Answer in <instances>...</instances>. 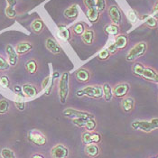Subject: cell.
<instances>
[{
	"mask_svg": "<svg viewBox=\"0 0 158 158\" xmlns=\"http://www.w3.org/2000/svg\"><path fill=\"white\" fill-rule=\"evenodd\" d=\"M75 77L77 79L78 81L80 82H83V83H86L89 81L90 79V73L87 70V69H79L76 73H75Z\"/></svg>",
	"mask_w": 158,
	"mask_h": 158,
	"instance_id": "9a60e30c",
	"label": "cell"
},
{
	"mask_svg": "<svg viewBox=\"0 0 158 158\" xmlns=\"http://www.w3.org/2000/svg\"><path fill=\"white\" fill-rule=\"evenodd\" d=\"M131 127L135 130H140L143 132H152L156 129H158V118H153L150 121L146 120H135L132 122Z\"/></svg>",
	"mask_w": 158,
	"mask_h": 158,
	"instance_id": "3957f363",
	"label": "cell"
},
{
	"mask_svg": "<svg viewBox=\"0 0 158 158\" xmlns=\"http://www.w3.org/2000/svg\"><path fill=\"white\" fill-rule=\"evenodd\" d=\"M89 118H73V123L77 126V127H85L87 120Z\"/></svg>",
	"mask_w": 158,
	"mask_h": 158,
	"instance_id": "8d00e7d4",
	"label": "cell"
},
{
	"mask_svg": "<svg viewBox=\"0 0 158 158\" xmlns=\"http://www.w3.org/2000/svg\"><path fill=\"white\" fill-rule=\"evenodd\" d=\"M0 85L4 88H8L10 85V81H9V78L6 75L2 76L0 78Z\"/></svg>",
	"mask_w": 158,
	"mask_h": 158,
	"instance_id": "f35d334b",
	"label": "cell"
},
{
	"mask_svg": "<svg viewBox=\"0 0 158 158\" xmlns=\"http://www.w3.org/2000/svg\"><path fill=\"white\" fill-rule=\"evenodd\" d=\"M14 90H15V91H17V92H20L21 88H20L19 86H15V87H14Z\"/></svg>",
	"mask_w": 158,
	"mask_h": 158,
	"instance_id": "7dc6e473",
	"label": "cell"
},
{
	"mask_svg": "<svg viewBox=\"0 0 158 158\" xmlns=\"http://www.w3.org/2000/svg\"><path fill=\"white\" fill-rule=\"evenodd\" d=\"M51 81H52V80H51V77H50V76L46 77V78L43 81V82H42V89H45L49 86V83H50Z\"/></svg>",
	"mask_w": 158,
	"mask_h": 158,
	"instance_id": "ee69618b",
	"label": "cell"
},
{
	"mask_svg": "<svg viewBox=\"0 0 158 158\" xmlns=\"http://www.w3.org/2000/svg\"><path fill=\"white\" fill-rule=\"evenodd\" d=\"M73 32L75 35H81L84 31H85V24H83L82 22H80V23H77L73 25V27L72 28Z\"/></svg>",
	"mask_w": 158,
	"mask_h": 158,
	"instance_id": "83f0119b",
	"label": "cell"
},
{
	"mask_svg": "<svg viewBox=\"0 0 158 158\" xmlns=\"http://www.w3.org/2000/svg\"><path fill=\"white\" fill-rule=\"evenodd\" d=\"M157 28H158V26H157Z\"/></svg>",
	"mask_w": 158,
	"mask_h": 158,
	"instance_id": "f907efd6",
	"label": "cell"
},
{
	"mask_svg": "<svg viewBox=\"0 0 158 158\" xmlns=\"http://www.w3.org/2000/svg\"><path fill=\"white\" fill-rule=\"evenodd\" d=\"M15 106L20 111H24L25 110V102L24 101V96L19 95V94L17 95V98L15 101Z\"/></svg>",
	"mask_w": 158,
	"mask_h": 158,
	"instance_id": "f1b7e54d",
	"label": "cell"
},
{
	"mask_svg": "<svg viewBox=\"0 0 158 158\" xmlns=\"http://www.w3.org/2000/svg\"><path fill=\"white\" fill-rule=\"evenodd\" d=\"M95 38V33L91 29H86L84 33L81 35V40L87 45H91Z\"/></svg>",
	"mask_w": 158,
	"mask_h": 158,
	"instance_id": "2e32d148",
	"label": "cell"
},
{
	"mask_svg": "<svg viewBox=\"0 0 158 158\" xmlns=\"http://www.w3.org/2000/svg\"><path fill=\"white\" fill-rule=\"evenodd\" d=\"M69 83H70V74L68 73H63L61 76L58 84V93L60 98V102L61 104H65L67 98L69 96Z\"/></svg>",
	"mask_w": 158,
	"mask_h": 158,
	"instance_id": "7a4b0ae2",
	"label": "cell"
},
{
	"mask_svg": "<svg viewBox=\"0 0 158 158\" xmlns=\"http://www.w3.org/2000/svg\"><path fill=\"white\" fill-rule=\"evenodd\" d=\"M152 16H154L156 19H158V2L153 7V12H152Z\"/></svg>",
	"mask_w": 158,
	"mask_h": 158,
	"instance_id": "f6af8a7d",
	"label": "cell"
},
{
	"mask_svg": "<svg viewBox=\"0 0 158 158\" xmlns=\"http://www.w3.org/2000/svg\"><path fill=\"white\" fill-rule=\"evenodd\" d=\"M45 47L53 54H59L62 52L61 46L57 44V42L51 37H49L45 40Z\"/></svg>",
	"mask_w": 158,
	"mask_h": 158,
	"instance_id": "7c38bea8",
	"label": "cell"
},
{
	"mask_svg": "<svg viewBox=\"0 0 158 158\" xmlns=\"http://www.w3.org/2000/svg\"><path fill=\"white\" fill-rule=\"evenodd\" d=\"M83 4L87 7V9L94 8L96 6V0H83Z\"/></svg>",
	"mask_w": 158,
	"mask_h": 158,
	"instance_id": "60d3db41",
	"label": "cell"
},
{
	"mask_svg": "<svg viewBox=\"0 0 158 158\" xmlns=\"http://www.w3.org/2000/svg\"><path fill=\"white\" fill-rule=\"evenodd\" d=\"M62 115L67 117V118H94V116L90 113L84 112V111H80V110H76L72 108H68L66 110H63Z\"/></svg>",
	"mask_w": 158,
	"mask_h": 158,
	"instance_id": "52a82bcc",
	"label": "cell"
},
{
	"mask_svg": "<svg viewBox=\"0 0 158 158\" xmlns=\"http://www.w3.org/2000/svg\"><path fill=\"white\" fill-rule=\"evenodd\" d=\"M6 52L7 54V58H8V63L10 66L15 67L17 62H18V54L15 51V49L13 47L11 44H7L6 47Z\"/></svg>",
	"mask_w": 158,
	"mask_h": 158,
	"instance_id": "8fae6325",
	"label": "cell"
},
{
	"mask_svg": "<svg viewBox=\"0 0 158 158\" xmlns=\"http://www.w3.org/2000/svg\"><path fill=\"white\" fill-rule=\"evenodd\" d=\"M92 141L94 144H98L101 141V135L98 133H92Z\"/></svg>",
	"mask_w": 158,
	"mask_h": 158,
	"instance_id": "7bdbcfd3",
	"label": "cell"
},
{
	"mask_svg": "<svg viewBox=\"0 0 158 158\" xmlns=\"http://www.w3.org/2000/svg\"><path fill=\"white\" fill-rule=\"evenodd\" d=\"M32 158H44L42 155H39V154H36V155H35V156H33Z\"/></svg>",
	"mask_w": 158,
	"mask_h": 158,
	"instance_id": "c3c4849f",
	"label": "cell"
},
{
	"mask_svg": "<svg viewBox=\"0 0 158 158\" xmlns=\"http://www.w3.org/2000/svg\"><path fill=\"white\" fill-rule=\"evenodd\" d=\"M9 110V102L6 99L0 100V114H5Z\"/></svg>",
	"mask_w": 158,
	"mask_h": 158,
	"instance_id": "d6a6232c",
	"label": "cell"
},
{
	"mask_svg": "<svg viewBox=\"0 0 158 158\" xmlns=\"http://www.w3.org/2000/svg\"><path fill=\"white\" fill-rule=\"evenodd\" d=\"M85 154L89 157H96L99 154V148L97 145L89 144L85 146Z\"/></svg>",
	"mask_w": 158,
	"mask_h": 158,
	"instance_id": "603a6c76",
	"label": "cell"
},
{
	"mask_svg": "<svg viewBox=\"0 0 158 158\" xmlns=\"http://www.w3.org/2000/svg\"><path fill=\"white\" fill-rule=\"evenodd\" d=\"M102 90H103V97L106 101L110 102L113 98V92H112V88L109 83H105L102 86Z\"/></svg>",
	"mask_w": 158,
	"mask_h": 158,
	"instance_id": "d4e9b609",
	"label": "cell"
},
{
	"mask_svg": "<svg viewBox=\"0 0 158 158\" xmlns=\"http://www.w3.org/2000/svg\"><path fill=\"white\" fill-rule=\"evenodd\" d=\"M31 29L34 33L35 34H41L44 29V23L42 19L37 18L35 20H34L31 24Z\"/></svg>",
	"mask_w": 158,
	"mask_h": 158,
	"instance_id": "44dd1931",
	"label": "cell"
},
{
	"mask_svg": "<svg viewBox=\"0 0 158 158\" xmlns=\"http://www.w3.org/2000/svg\"><path fill=\"white\" fill-rule=\"evenodd\" d=\"M115 44L117 46V48L118 49H125L127 46V44H128V38L127 35H117L116 39H115Z\"/></svg>",
	"mask_w": 158,
	"mask_h": 158,
	"instance_id": "d6986e66",
	"label": "cell"
},
{
	"mask_svg": "<svg viewBox=\"0 0 158 158\" xmlns=\"http://www.w3.org/2000/svg\"><path fill=\"white\" fill-rule=\"evenodd\" d=\"M76 95L78 97H83L87 96L89 98H101L103 97V90L102 87L99 85H90L87 86L83 89H79L76 92Z\"/></svg>",
	"mask_w": 158,
	"mask_h": 158,
	"instance_id": "5b68a950",
	"label": "cell"
},
{
	"mask_svg": "<svg viewBox=\"0 0 158 158\" xmlns=\"http://www.w3.org/2000/svg\"><path fill=\"white\" fill-rule=\"evenodd\" d=\"M104 31L107 35H112V36H117L119 34V27L118 25H116L114 24H107L104 27Z\"/></svg>",
	"mask_w": 158,
	"mask_h": 158,
	"instance_id": "cb8c5ba5",
	"label": "cell"
},
{
	"mask_svg": "<svg viewBox=\"0 0 158 158\" xmlns=\"http://www.w3.org/2000/svg\"><path fill=\"white\" fill-rule=\"evenodd\" d=\"M108 50H109V52H110V54H115V53L118 52V49L117 48V46H116L115 43H113V44H110V45H109Z\"/></svg>",
	"mask_w": 158,
	"mask_h": 158,
	"instance_id": "b9f144b4",
	"label": "cell"
},
{
	"mask_svg": "<svg viewBox=\"0 0 158 158\" xmlns=\"http://www.w3.org/2000/svg\"><path fill=\"white\" fill-rule=\"evenodd\" d=\"M108 14H109V16L112 24H116V25H119L121 24L122 13L118 6H115V5L110 6L108 9Z\"/></svg>",
	"mask_w": 158,
	"mask_h": 158,
	"instance_id": "ba28073f",
	"label": "cell"
},
{
	"mask_svg": "<svg viewBox=\"0 0 158 158\" xmlns=\"http://www.w3.org/2000/svg\"><path fill=\"white\" fill-rule=\"evenodd\" d=\"M135 107V99L133 98L127 97L123 98L121 101V108L125 112L128 113L132 111Z\"/></svg>",
	"mask_w": 158,
	"mask_h": 158,
	"instance_id": "ac0fdd59",
	"label": "cell"
},
{
	"mask_svg": "<svg viewBox=\"0 0 158 158\" xmlns=\"http://www.w3.org/2000/svg\"><path fill=\"white\" fill-rule=\"evenodd\" d=\"M156 158H158V156H157V157H156Z\"/></svg>",
	"mask_w": 158,
	"mask_h": 158,
	"instance_id": "681fc988",
	"label": "cell"
},
{
	"mask_svg": "<svg viewBox=\"0 0 158 158\" xmlns=\"http://www.w3.org/2000/svg\"><path fill=\"white\" fill-rule=\"evenodd\" d=\"M87 17H88L89 22H91L92 24H95V23H97L98 21L99 20L100 13L96 9V7L91 8V9H88V11H87Z\"/></svg>",
	"mask_w": 158,
	"mask_h": 158,
	"instance_id": "7402d4cb",
	"label": "cell"
},
{
	"mask_svg": "<svg viewBox=\"0 0 158 158\" xmlns=\"http://www.w3.org/2000/svg\"><path fill=\"white\" fill-rule=\"evenodd\" d=\"M82 142L83 144L85 145H89V144H93V141H92V132H89V131H86L84 132L82 135Z\"/></svg>",
	"mask_w": 158,
	"mask_h": 158,
	"instance_id": "f546056e",
	"label": "cell"
},
{
	"mask_svg": "<svg viewBox=\"0 0 158 158\" xmlns=\"http://www.w3.org/2000/svg\"><path fill=\"white\" fill-rule=\"evenodd\" d=\"M9 63L6 60H5L2 56H0V71H5L9 68Z\"/></svg>",
	"mask_w": 158,
	"mask_h": 158,
	"instance_id": "ab89813d",
	"label": "cell"
},
{
	"mask_svg": "<svg viewBox=\"0 0 158 158\" xmlns=\"http://www.w3.org/2000/svg\"><path fill=\"white\" fill-rule=\"evenodd\" d=\"M5 13H6V15L8 18H11V19L15 18V17H16V15H17V13H16V11H15V7L9 6H7V7L6 8Z\"/></svg>",
	"mask_w": 158,
	"mask_h": 158,
	"instance_id": "836d02e7",
	"label": "cell"
},
{
	"mask_svg": "<svg viewBox=\"0 0 158 158\" xmlns=\"http://www.w3.org/2000/svg\"><path fill=\"white\" fill-rule=\"evenodd\" d=\"M22 90L24 92V96H26V97L28 98L35 97L37 95V93H38V89H37L36 87L32 85V84H29V83L23 85Z\"/></svg>",
	"mask_w": 158,
	"mask_h": 158,
	"instance_id": "e0dca14e",
	"label": "cell"
},
{
	"mask_svg": "<svg viewBox=\"0 0 158 158\" xmlns=\"http://www.w3.org/2000/svg\"><path fill=\"white\" fill-rule=\"evenodd\" d=\"M110 53L108 49L102 50V51H100V52L98 53V59H99V60H102V61L108 60V59L110 58Z\"/></svg>",
	"mask_w": 158,
	"mask_h": 158,
	"instance_id": "74e56055",
	"label": "cell"
},
{
	"mask_svg": "<svg viewBox=\"0 0 158 158\" xmlns=\"http://www.w3.org/2000/svg\"><path fill=\"white\" fill-rule=\"evenodd\" d=\"M132 71L135 75L142 77L147 81H151L158 84V73L154 69L146 67L140 62H136L133 65Z\"/></svg>",
	"mask_w": 158,
	"mask_h": 158,
	"instance_id": "6da1fadb",
	"label": "cell"
},
{
	"mask_svg": "<svg viewBox=\"0 0 158 158\" xmlns=\"http://www.w3.org/2000/svg\"><path fill=\"white\" fill-rule=\"evenodd\" d=\"M6 3H7V6L15 7V5L17 4V0H6Z\"/></svg>",
	"mask_w": 158,
	"mask_h": 158,
	"instance_id": "bcb514c9",
	"label": "cell"
},
{
	"mask_svg": "<svg viewBox=\"0 0 158 158\" xmlns=\"http://www.w3.org/2000/svg\"><path fill=\"white\" fill-rule=\"evenodd\" d=\"M129 89H130V86L128 83H126V82L119 83L113 88V89H112L113 96L117 98L125 97L129 92Z\"/></svg>",
	"mask_w": 158,
	"mask_h": 158,
	"instance_id": "30bf717a",
	"label": "cell"
},
{
	"mask_svg": "<svg viewBox=\"0 0 158 158\" xmlns=\"http://www.w3.org/2000/svg\"><path fill=\"white\" fill-rule=\"evenodd\" d=\"M97 127V123L94 120V118H89L87 120V123L85 125V128L87 129V131L92 132Z\"/></svg>",
	"mask_w": 158,
	"mask_h": 158,
	"instance_id": "1f68e13d",
	"label": "cell"
},
{
	"mask_svg": "<svg viewBox=\"0 0 158 158\" xmlns=\"http://www.w3.org/2000/svg\"><path fill=\"white\" fill-rule=\"evenodd\" d=\"M146 50H147V44L146 42H139L136 44H135L134 46L130 49V51L127 53L126 60L130 62L135 61L138 58L145 55Z\"/></svg>",
	"mask_w": 158,
	"mask_h": 158,
	"instance_id": "277c9868",
	"label": "cell"
},
{
	"mask_svg": "<svg viewBox=\"0 0 158 158\" xmlns=\"http://www.w3.org/2000/svg\"><path fill=\"white\" fill-rule=\"evenodd\" d=\"M143 19H145V24L149 28H156L158 26L157 19H156L154 16H149L146 15L143 17Z\"/></svg>",
	"mask_w": 158,
	"mask_h": 158,
	"instance_id": "4316f807",
	"label": "cell"
},
{
	"mask_svg": "<svg viewBox=\"0 0 158 158\" xmlns=\"http://www.w3.org/2000/svg\"><path fill=\"white\" fill-rule=\"evenodd\" d=\"M68 156H69L68 148L61 144L53 146L51 150L52 158H67Z\"/></svg>",
	"mask_w": 158,
	"mask_h": 158,
	"instance_id": "9c48e42d",
	"label": "cell"
},
{
	"mask_svg": "<svg viewBox=\"0 0 158 158\" xmlns=\"http://www.w3.org/2000/svg\"><path fill=\"white\" fill-rule=\"evenodd\" d=\"M58 29H59V35L61 37L63 40L69 42L71 41L72 39V34H71V31L69 30V28L64 25V24H60L58 26Z\"/></svg>",
	"mask_w": 158,
	"mask_h": 158,
	"instance_id": "ffe728a7",
	"label": "cell"
},
{
	"mask_svg": "<svg viewBox=\"0 0 158 158\" xmlns=\"http://www.w3.org/2000/svg\"><path fill=\"white\" fill-rule=\"evenodd\" d=\"M63 15L69 20H73V19L77 18L78 15H79V6H78V5L74 4L73 6H71L70 7H68L67 9H65Z\"/></svg>",
	"mask_w": 158,
	"mask_h": 158,
	"instance_id": "5bb4252c",
	"label": "cell"
},
{
	"mask_svg": "<svg viewBox=\"0 0 158 158\" xmlns=\"http://www.w3.org/2000/svg\"><path fill=\"white\" fill-rule=\"evenodd\" d=\"M25 70L29 74H35L38 70V64L35 60H29L25 63Z\"/></svg>",
	"mask_w": 158,
	"mask_h": 158,
	"instance_id": "484cf974",
	"label": "cell"
},
{
	"mask_svg": "<svg viewBox=\"0 0 158 158\" xmlns=\"http://www.w3.org/2000/svg\"><path fill=\"white\" fill-rule=\"evenodd\" d=\"M34 48V45L30 42H20L16 44L15 51L18 55H24L25 53L29 52L32 49Z\"/></svg>",
	"mask_w": 158,
	"mask_h": 158,
	"instance_id": "4fadbf2b",
	"label": "cell"
},
{
	"mask_svg": "<svg viewBox=\"0 0 158 158\" xmlns=\"http://www.w3.org/2000/svg\"><path fill=\"white\" fill-rule=\"evenodd\" d=\"M27 137H28V140L32 144H34L35 146H45V144H46V137H45V135L43 134L42 132H40L39 130H36V129L30 130L28 132Z\"/></svg>",
	"mask_w": 158,
	"mask_h": 158,
	"instance_id": "8992f818",
	"label": "cell"
},
{
	"mask_svg": "<svg viewBox=\"0 0 158 158\" xmlns=\"http://www.w3.org/2000/svg\"><path fill=\"white\" fill-rule=\"evenodd\" d=\"M127 18H128V20L131 22V23H135L136 21H137V18H138V16H137V14L136 12L133 10V9H130L129 11H128V14H127Z\"/></svg>",
	"mask_w": 158,
	"mask_h": 158,
	"instance_id": "d590c367",
	"label": "cell"
},
{
	"mask_svg": "<svg viewBox=\"0 0 158 158\" xmlns=\"http://www.w3.org/2000/svg\"><path fill=\"white\" fill-rule=\"evenodd\" d=\"M1 156L2 158H16L14 151L9 148H3L1 150Z\"/></svg>",
	"mask_w": 158,
	"mask_h": 158,
	"instance_id": "4dcf8cb0",
	"label": "cell"
},
{
	"mask_svg": "<svg viewBox=\"0 0 158 158\" xmlns=\"http://www.w3.org/2000/svg\"><path fill=\"white\" fill-rule=\"evenodd\" d=\"M106 0H96V6H95V7H96V9H97L99 13L103 12V11H105V9H106Z\"/></svg>",
	"mask_w": 158,
	"mask_h": 158,
	"instance_id": "e575fe53",
	"label": "cell"
}]
</instances>
